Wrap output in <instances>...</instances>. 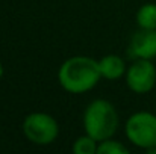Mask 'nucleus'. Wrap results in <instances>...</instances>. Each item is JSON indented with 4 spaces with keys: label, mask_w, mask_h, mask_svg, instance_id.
<instances>
[{
    "label": "nucleus",
    "mask_w": 156,
    "mask_h": 154,
    "mask_svg": "<svg viewBox=\"0 0 156 154\" xmlns=\"http://www.w3.org/2000/svg\"><path fill=\"white\" fill-rule=\"evenodd\" d=\"M3 74H5V68H3V63L0 62V79L3 77Z\"/></svg>",
    "instance_id": "11"
},
{
    "label": "nucleus",
    "mask_w": 156,
    "mask_h": 154,
    "mask_svg": "<svg viewBox=\"0 0 156 154\" xmlns=\"http://www.w3.org/2000/svg\"><path fill=\"white\" fill-rule=\"evenodd\" d=\"M124 132L130 144L149 151L156 147V115L150 112L132 113L126 121Z\"/></svg>",
    "instance_id": "4"
},
{
    "label": "nucleus",
    "mask_w": 156,
    "mask_h": 154,
    "mask_svg": "<svg viewBox=\"0 0 156 154\" xmlns=\"http://www.w3.org/2000/svg\"><path fill=\"white\" fill-rule=\"evenodd\" d=\"M99 68L100 74L106 80H118L121 79L127 68L124 63V59L118 54H106L99 60Z\"/></svg>",
    "instance_id": "7"
},
{
    "label": "nucleus",
    "mask_w": 156,
    "mask_h": 154,
    "mask_svg": "<svg viewBox=\"0 0 156 154\" xmlns=\"http://www.w3.org/2000/svg\"><path fill=\"white\" fill-rule=\"evenodd\" d=\"M126 85L135 94H147L156 85V67L150 59H135L126 71Z\"/></svg>",
    "instance_id": "5"
},
{
    "label": "nucleus",
    "mask_w": 156,
    "mask_h": 154,
    "mask_svg": "<svg viewBox=\"0 0 156 154\" xmlns=\"http://www.w3.org/2000/svg\"><path fill=\"white\" fill-rule=\"evenodd\" d=\"M97 154H129V148L124 147V144L109 138V139L99 142Z\"/></svg>",
    "instance_id": "10"
},
{
    "label": "nucleus",
    "mask_w": 156,
    "mask_h": 154,
    "mask_svg": "<svg viewBox=\"0 0 156 154\" xmlns=\"http://www.w3.org/2000/svg\"><path fill=\"white\" fill-rule=\"evenodd\" d=\"M149 154H156V147H153V148H150L149 151H147Z\"/></svg>",
    "instance_id": "12"
},
{
    "label": "nucleus",
    "mask_w": 156,
    "mask_h": 154,
    "mask_svg": "<svg viewBox=\"0 0 156 154\" xmlns=\"http://www.w3.org/2000/svg\"><path fill=\"white\" fill-rule=\"evenodd\" d=\"M127 54L132 59H153L156 57V30L140 29L129 41Z\"/></svg>",
    "instance_id": "6"
},
{
    "label": "nucleus",
    "mask_w": 156,
    "mask_h": 154,
    "mask_svg": "<svg viewBox=\"0 0 156 154\" xmlns=\"http://www.w3.org/2000/svg\"><path fill=\"white\" fill-rule=\"evenodd\" d=\"M118 128V113L114 104L103 98L91 101L83 112V130L97 142L109 139Z\"/></svg>",
    "instance_id": "2"
},
{
    "label": "nucleus",
    "mask_w": 156,
    "mask_h": 154,
    "mask_svg": "<svg viewBox=\"0 0 156 154\" xmlns=\"http://www.w3.org/2000/svg\"><path fill=\"white\" fill-rule=\"evenodd\" d=\"M23 135L35 145H50L59 135V124L50 113L34 112L24 116L21 124Z\"/></svg>",
    "instance_id": "3"
},
{
    "label": "nucleus",
    "mask_w": 156,
    "mask_h": 154,
    "mask_svg": "<svg viewBox=\"0 0 156 154\" xmlns=\"http://www.w3.org/2000/svg\"><path fill=\"white\" fill-rule=\"evenodd\" d=\"M136 24L140 29L156 30V3H146L136 12Z\"/></svg>",
    "instance_id": "8"
},
{
    "label": "nucleus",
    "mask_w": 156,
    "mask_h": 154,
    "mask_svg": "<svg viewBox=\"0 0 156 154\" xmlns=\"http://www.w3.org/2000/svg\"><path fill=\"white\" fill-rule=\"evenodd\" d=\"M97 147H99V142L85 133L83 136H79L74 141L71 151L74 154H97Z\"/></svg>",
    "instance_id": "9"
},
{
    "label": "nucleus",
    "mask_w": 156,
    "mask_h": 154,
    "mask_svg": "<svg viewBox=\"0 0 156 154\" xmlns=\"http://www.w3.org/2000/svg\"><path fill=\"white\" fill-rule=\"evenodd\" d=\"M102 79L99 60L88 56H73L58 70V82L70 94H85Z\"/></svg>",
    "instance_id": "1"
}]
</instances>
